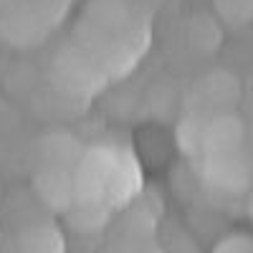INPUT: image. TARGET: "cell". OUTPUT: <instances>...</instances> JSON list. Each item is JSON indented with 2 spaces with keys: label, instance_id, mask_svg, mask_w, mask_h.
<instances>
[{
  "label": "cell",
  "instance_id": "cell-1",
  "mask_svg": "<svg viewBox=\"0 0 253 253\" xmlns=\"http://www.w3.org/2000/svg\"><path fill=\"white\" fill-rule=\"evenodd\" d=\"M124 150L114 144H96L81 155L74 170V203H104L109 205V193L124 160Z\"/></svg>",
  "mask_w": 253,
  "mask_h": 253
},
{
  "label": "cell",
  "instance_id": "cell-2",
  "mask_svg": "<svg viewBox=\"0 0 253 253\" xmlns=\"http://www.w3.org/2000/svg\"><path fill=\"white\" fill-rule=\"evenodd\" d=\"M53 79L66 94L91 96L104 86L107 69L86 46H69L56 56Z\"/></svg>",
  "mask_w": 253,
  "mask_h": 253
},
{
  "label": "cell",
  "instance_id": "cell-3",
  "mask_svg": "<svg viewBox=\"0 0 253 253\" xmlns=\"http://www.w3.org/2000/svg\"><path fill=\"white\" fill-rule=\"evenodd\" d=\"M0 31H3V36L13 46L28 48V46H36L38 41H43L53 28L36 13V8L28 0H23V3H15L3 18H0Z\"/></svg>",
  "mask_w": 253,
  "mask_h": 253
},
{
  "label": "cell",
  "instance_id": "cell-4",
  "mask_svg": "<svg viewBox=\"0 0 253 253\" xmlns=\"http://www.w3.org/2000/svg\"><path fill=\"white\" fill-rule=\"evenodd\" d=\"M36 193L43 200V205L53 208V210H66L74 205L76 193H74V172H66L61 167H51V170H43L36 177Z\"/></svg>",
  "mask_w": 253,
  "mask_h": 253
},
{
  "label": "cell",
  "instance_id": "cell-5",
  "mask_svg": "<svg viewBox=\"0 0 253 253\" xmlns=\"http://www.w3.org/2000/svg\"><path fill=\"white\" fill-rule=\"evenodd\" d=\"M23 251H63V233L53 223H36L18 236Z\"/></svg>",
  "mask_w": 253,
  "mask_h": 253
},
{
  "label": "cell",
  "instance_id": "cell-6",
  "mask_svg": "<svg viewBox=\"0 0 253 253\" xmlns=\"http://www.w3.org/2000/svg\"><path fill=\"white\" fill-rule=\"evenodd\" d=\"M28 3L36 8V13L43 18L51 28H56L71 8V0H28Z\"/></svg>",
  "mask_w": 253,
  "mask_h": 253
},
{
  "label": "cell",
  "instance_id": "cell-7",
  "mask_svg": "<svg viewBox=\"0 0 253 253\" xmlns=\"http://www.w3.org/2000/svg\"><path fill=\"white\" fill-rule=\"evenodd\" d=\"M218 251H253V238H248V236H228L218 243Z\"/></svg>",
  "mask_w": 253,
  "mask_h": 253
}]
</instances>
